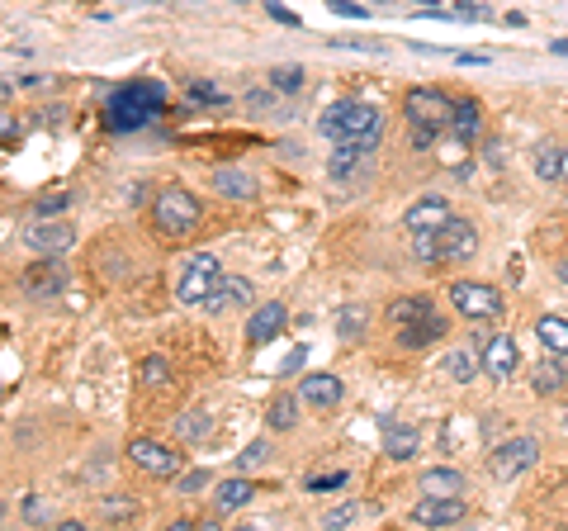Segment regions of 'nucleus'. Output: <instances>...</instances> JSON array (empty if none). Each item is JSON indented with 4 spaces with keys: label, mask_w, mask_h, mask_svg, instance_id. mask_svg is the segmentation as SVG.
<instances>
[{
    "label": "nucleus",
    "mask_w": 568,
    "mask_h": 531,
    "mask_svg": "<svg viewBox=\"0 0 568 531\" xmlns=\"http://www.w3.org/2000/svg\"><path fill=\"white\" fill-rule=\"evenodd\" d=\"M412 257L422 261V266H441V247H436V228H426V233H412Z\"/></svg>",
    "instance_id": "cd10ccee"
},
{
    "label": "nucleus",
    "mask_w": 568,
    "mask_h": 531,
    "mask_svg": "<svg viewBox=\"0 0 568 531\" xmlns=\"http://www.w3.org/2000/svg\"><path fill=\"white\" fill-rule=\"evenodd\" d=\"M479 124H483L479 100H460V105H455V114H450V133H455L460 143H474V133H479Z\"/></svg>",
    "instance_id": "b1692460"
},
{
    "label": "nucleus",
    "mask_w": 568,
    "mask_h": 531,
    "mask_svg": "<svg viewBox=\"0 0 568 531\" xmlns=\"http://www.w3.org/2000/svg\"><path fill=\"white\" fill-rule=\"evenodd\" d=\"M417 446H422V432H417L412 422L384 418V451H389V460H412Z\"/></svg>",
    "instance_id": "a211bd4d"
},
{
    "label": "nucleus",
    "mask_w": 568,
    "mask_h": 531,
    "mask_svg": "<svg viewBox=\"0 0 568 531\" xmlns=\"http://www.w3.org/2000/svg\"><path fill=\"white\" fill-rule=\"evenodd\" d=\"M190 95H195V100H223V95L213 91V86H190Z\"/></svg>",
    "instance_id": "c03bdc74"
},
{
    "label": "nucleus",
    "mask_w": 568,
    "mask_h": 531,
    "mask_svg": "<svg viewBox=\"0 0 568 531\" xmlns=\"http://www.w3.org/2000/svg\"><path fill=\"white\" fill-rule=\"evenodd\" d=\"M284 323H289V313H284V304H261V309L247 318V342L251 347H266L270 337H280Z\"/></svg>",
    "instance_id": "2eb2a0df"
},
{
    "label": "nucleus",
    "mask_w": 568,
    "mask_h": 531,
    "mask_svg": "<svg viewBox=\"0 0 568 531\" xmlns=\"http://www.w3.org/2000/svg\"><path fill=\"white\" fill-rule=\"evenodd\" d=\"M379 5H389V0H379Z\"/></svg>",
    "instance_id": "de8ad7c7"
},
{
    "label": "nucleus",
    "mask_w": 568,
    "mask_h": 531,
    "mask_svg": "<svg viewBox=\"0 0 568 531\" xmlns=\"http://www.w3.org/2000/svg\"><path fill=\"white\" fill-rule=\"evenodd\" d=\"M332 5V15H346V19H365V10L360 5H351V0H327Z\"/></svg>",
    "instance_id": "58836bf2"
},
{
    "label": "nucleus",
    "mask_w": 568,
    "mask_h": 531,
    "mask_svg": "<svg viewBox=\"0 0 568 531\" xmlns=\"http://www.w3.org/2000/svg\"><path fill=\"white\" fill-rule=\"evenodd\" d=\"M346 479H351L346 470H332V475H313L308 484H303V489H308V494H327V489H341Z\"/></svg>",
    "instance_id": "72a5a7b5"
},
{
    "label": "nucleus",
    "mask_w": 568,
    "mask_h": 531,
    "mask_svg": "<svg viewBox=\"0 0 568 531\" xmlns=\"http://www.w3.org/2000/svg\"><path fill=\"white\" fill-rule=\"evenodd\" d=\"M19 290L29 294V299H57V294L67 290V266L57 257L34 261V266L19 271Z\"/></svg>",
    "instance_id": "1a4fd4ad"
},
{
    "label": "nucleus",
    "mask_w": 568,
    "mask_h": 531,
    "mask_svg": "<svg viewBox=\"0 0 568 531\" xmlns=\"http://www.w3.org/2000/svg\"><path fill=\"white\" fill-rule=\"evenodd\" d=\"M389 323L398 328V342H403L408 351L431 347L436 337H445V318L436 313V304H431V299H422V294L393 299V304H389Z\"/></svg>",
    "instance_id": "f257e3e1"
},
{
    "label": "nucleus",
    "mask_w": 568,
    "mask_h": 531,
    "mask_svg": "<svg viewBox=\"0 0 568 531\" xmlns=\"http://www.w3.org/2000/svg\"><path fill=\"white\" fill-rule=\"evenodd\" d=\"M535 337H540V347L550 351V356H568V318L545 313V318L535 323Z\"/></svg>",
    "instance_id": "4be33fe9"
},
{
    "label": "nucleus",
    "mask_w": 568,
    "mask_h": 531,
    "mask_svg": "<svg viewBox=\"0 0 568 531\" xmlns=\"http://www.w3.org/2000/svg\"><path fill=\"white\" fill-rule=\"evenodd\" d=\"M251 494H256V484H251V479H223V484H218V508H223V513H232V508H247L251 503Z\"/></svg>",
    "instance_id": "a878e982"
},
{
    "label": "nucleus",
    "mask_w": 568,
    "mask_h": 531,
    "mask_svg": "<svg viewBox=\"0 0 568 531\" xmlns=\"http://www.w3.org/2000/svg\"><path fill=\"white\" fill-rule=\"evenodd\" d=\"M266 460H270V441H251L247 451L237 456V465H242V470H251V465H266Z\"/></svg>",
    "instance_id": "f704fd0d"
},
{
    "label": "nucleus",
    "mask_w": 568,
    "mask_h": 531,
    "mask_svg": "<svg viewBox=\"0 0 568 531\" xmlns=\"http://www.w3.org/2000/svg\"><path fill=\"white\" fill-rule=\"evenodd\" d=\"M535 176L545 185H564L568 181V143H540V152H535Z\"/></svg>",
    "instance_id": "6ab92c4d"
},
{
    "label": "nucleus",
    "mask_w": 568,
    "mask_h": 531,
    "mask_svg": "<svg viewBox=\"0 0 568 531\" xmlns=\"http://www.w3.org/2000/svg\"><path fill=\"white\" fill-rule=\"evenodd\" d=\"M318 133L327 138V143H355V138H379V133H384V119H379V110L360 105V100H337V105H327V110H322Z\"/></svg>",
    "instance_id": "f03ea898"
},
{
    "label": "nucleus",
    "mask_w": 568,
    "mask_h": 531,
    "mask_svg": "<svg viewBox=\"0 0 568 531\" xmlns=\"http://www.w3.org/2000/svg\"><path fill=\"white\" fill-rule=\"evenodd\" d=\"M71 223L62 219H48V214H38L29 228H24V247H34V252H43V257H57V252H67L71 247Z\"/></svg>",
    "instance_id": "f8f14e48"
},
{
    "label": "nucleus",
    "mask_w": 568,
    "mask_h": 531,
    "mask_svg": "<svg viewBox=\"0 0 568 531\" xmlns=\"http://www.w3.org/2000/svg\"><path fill=\"white\" fill-rule=\"evenodd\" d=\"M559 280H564V285H568V261H559Z\"/></svg>",
    "instance_id": "49530a36"
},
{
    "label": "nucleus",
    "mask_w": 568,
    "mask_h": 531,
    "mask_svg": "<svg viewBox=\"0 0 568 531\" xmlns=\"http://www.w3.org/2000/svg\"><path fill=\"white\" fill-rule=\"evenodd\" d=\"M360 503H341V508H332V513L322 517V527H346V522H360Z\"/></svg>",
    "instance_id": "473e14b6"
},
{
    "label": "nucleus",
    "mask_w": 568,
    "mask_h": 531,
    "mask_svg": "<svg viewBox=\"0 0 568 531\" xmlns=\"http://www.w3.org/2000/svg\"><path fill=\"white\" fill-rule=\"evenodd\" d=\"M67 209V195H43L38 200V214H62Z\"/></svg>",
    "instance_id": "ea45409f"
},
{
    "label": "nucleus",
    "mask_w": 568,
    "mask_h": 531,
    "mask_svg": "<svg viewBox=\"0 0 568 531\" xmlns=\"http://www.w3.org/2000/svg\"><path fill=\"white\" fill-rule=\"evenodd\" d=\"M450 219V204L441 195H422L417 204H408V214H403V228L408 233H426V228H441Z\"/></svg>",
    "instance_id": "f3484780"
},
{
    "label": "nucleus",
    "mask_w": 568,
    "mask_h": 531,
    "mask_svg": "<svg viewBox=\"0 0 568 531\" xmlns=\"http://www.w3.org/2000/svg\"><path fill=\"white\" fill-rule=\"evenodd\" d=\"M204 484H209V475H204V470H190V475H180V494H199Z\"/></svg>",
    "instance_id": "4c0bfd02"
},
{
    "label": "nucleus",
    "mask_w": 568,
    "mask_h": 531,
    "mask_svg": "<svg viewBox=\"0 0 568 531\" xmlns=\"http://www.w3.org/2000/svg\"><path fill=\"white\" fill-rule=\"evenodd\" d=\"M218 285H223L218 257L213 252H195V257H185V266L176 275V299L180 304H209L213 294H218Z\"/></svg>",
    "instance_id": "7ed1b4c3"
},
{
    "label": "nucleus",
    "mask_w": 568,
    "mask_h": 531,
    "mask_svg": "<svg viewBox=\"0 0 568 531\" xmlns=\"http://www.w3.org/2000/svg\"><path fill=\"white\" fill-rule=\"evenodd\" d=\"M374 147H379V138H355V143H337V152H332V162H327V171H332V181H351L355 166L370 157Z\"/></svg>",
    "instance_id": "dca6fc26"
},
{
    "label": "nucleus",
    "mask_w": 568,
    "mask_h": 531,
    "mask_svg": "<svg viewBox=\"0 0 568 531\" xmlns=\"http://www.w3.org/2000/svg\"><path fill=\"white\" fill-rule=\"evenodd\" d=\"M568 385V370L559 361H540L535 366V394H559Z\"/></svg>",
    "instance_id": "bb28decb"
},
{
    "label": "nucleus",
    "mask_w": 568,
    "mask_h": 531,
    "mask_svg": "<svg viewBox=\"0 0 568 531\" xmlns=\"http://www.w3.org/2000/svg\"><path fill=\"white\" fill-rule=\"evenodd\" d=\"M128 460H133L138 470H147V475H157V479L180 475V456L171 451V446L152 441V437H133V441H128Z\"/></svg>",
    "instance_id": "9d476101"
},
{
    "label": "nucleus",
    "mask_w": 568,
    "mask_h": 531,
    "mask_svg": "<svg viewBox=\"0 0 568 531\" xmlns=\"http://www.w3.org/2000/svg\"><path fill=\"white\" fill-rule=\"evenodd\" d=\"M464 498H436V494H426L417 508L408 513L412 527H455V522H464Z\"/></svg>",
    "instance_id": "ddd939ff"
},
{
    "label": "nucleus",
    "mask_w": 568,
    "mask_h": 531,
    "mask_svg": "<svg viewBox=\"0 0 568 531\" xmlns=\"http://www.w3.org/2000/svg\"><path fill=\"white\" fill-rule=\"evenodd\" d=\"M550 53H559V57H568V38H559V43H550Z\"/></svg>",
    "instance_id": "a18cd8bd"
},
{
    "label": "nucleus",
    "mask_w": 568,
    "mask_h": 531,
    "mask_svg": "<svg viewBox=\"0 0 568 531\" xmlns=\"http://www.w3.org/2000/svg\"><path fill=\"white\" fill-rule=\"evenodd\" d=\"M152 223H157L166 238H185V233H195L199 228V200L190 190H161L157 200H152Z\"/></svg>",
    "instance_id": "20e7f679"
},
{
    "label": "nucleus",
    "mask_w": 568,
    "mask_h": 531,
    "mask_svg": "<svg viewBox=\"0 0 568 531\" xmlns=\"http://www.w3.org/2000/svg\"><path fill=\"white\" fill-rule=\"evenodd\" d=\"M450 304L455 313H464L469 323H493L502 318V294L493 285H483V280H455L450 285Z\"/></svg>",
    "instance_id": "423d86ee"
},
{
    "label": "nucleus",
    "mask_w": 568,
    "mask_h": 531,
    "mask_svg": "<svg viewBox=\"0 0 568 531\" xmlns=\"http://www.w3.org/2000/svg\"><path fill=\"white\" fill-rule=\"evenodd\" d=\"M455 15H464V19H483V15H488V5H474V0H464Z\"/></svg>",
    "instance_id": "a19ab883"
},
{
    "label": "nucleus",
    "mask_w": 568,
    "mask_h": 531,
    "mask_svg": "<svg viewBox=\"0 0 568 531\" xmlns=\"http://www.w3.org/2000/svg\"><path fill=\"white\" fill-rule=\"evenodd\" d=\"M403 114L412 119V129H450V114H455V105L445 100L441 91H431V86H412L408 95H403Z\"/></svg>",
    "instance_id": "0eeeda50"
},
{
    "label": "nucleus",
    "mask_w": 568,
    "mask_h": 531,
    "mask_svg": "<svg viewBox=\"0 0 568 531\" xmlns=\"http://www.w3.org/2000/svg\"><path fill=\"white\" fill-rule=\"evenodd\" d=\"M337 332L346 337V342H355V337L365 332V309H360V304H346V309H341V318H337Z\"/></svg>",
    "instance_id": "c756f323"
},
{
    "label": "nucleus",
    "mask_w": 568,
    "mask_h": 531,
    "mask_svg": "<svg viewBox=\"0 0 568 531\" xmlns=\"http://www.w3.org/2000/svg\"><path fill=\"white\" fill-rule=\"evenodd\" d=\"M422 494H436V498H460V489H464V475L460 470H426L422 475V484H417Z\"/></svg>",
    "instance_id": "5701e85b"
},
{
    "label": "nucleus",
    "mask_w": 568,
    "mask_h": 531,
    "mask_svg": "<svg viewBox=\"0 0 568 531\" xmlns=\"http://www.w3.org/2000/svg\"><path fill=\"white\" fill-rule=\"evenodd\" d=\"M303 361H308V347H294V356H289V361H284V375H294V370H299Z\"/></svg>",
    "instance_id": "79ce46f5"
},
{
    "label": "nucleus",
    "mask_w": 568,
    "mask_h": 531,
    "mask_svg": "<svg viewBox=\"0 0 568 531\" xmlns=\"http://www.w3.org/2000/svg\"><path fill=\"white\" fill-rule=\"evenodd\" d=\"M535 460H540V446H535V437H512L502 441V446H493V456H488V470H493V479H516L526 475Z\"/></svg>",
    "instance_id": "6e6552de"
},
{
    "label": "nucleus",
    "mask_w": 568,
    "mask_h": 531,
    "mask_svg": "<svg viewBox=\"0 0 568 531\" xmlns=\"http://www.w3.org/2000/svg\"><path fill=\"white\" fill-rule=\"evenodd\" d=\"M142 380H147V385H166V380H171V361H166V356H147V361H142Z\"/></svg>",
    "instance_id": "2f4dec72"
},
{
    "label": "nucleus",
    "mask_w": 568,
    "mask_h": 531,
    "mask_svg": "<svg viewBox=\"0 0 568 531\" xmlns=\"http://www.w3.org/2000/svg\"><path fill=\"white\" fill-rule=\"evenodd\" d=\"M161 110V86H128L109 100V129H142Z\"/></svg>",
    "instance_id": "39448f33"
},
{
    "label": "nucleus",
    "mask_w": 568,
    "mask_h": 531,
    "mask_svg": "<svg viewBox=\"0 0 568 531\" xmlns=\"http://www.w3.org/2000/svg\"><path fill=\"white\" fill-rule=\"evenodd\" d=\"M266 10H270V15H275V19H284V24H294V29H299V15H289V10H284V5H275V0H270Z\"/></svg>",
    "instance_id": "37998d69"
},
{
    "label": "nucleus",
    "mask_w": 568,
    "mask_h": 531,
    "mask_svg": "<svg viewBox=\"0 0 568 531\" xmlns=\"http://www.w3.org/2000/svg\"><path fill=\"white\" fill-rule=\"evenodd\" d=\"M294 422H299V399H294V394H284V399L270 403V427H284V432H289Z\"/></svg>",
    "instance_id": "c85d7f7f"
},
{
    "label": "nucleus",
    "mask_w": 568,
    "mask_h": 531,
    "mask_svg": "<svg viewBox=\"0 0 568 531\" xmlns=\"http://www.w3.org/2000/svg\"><path fill=\"white\" fill-rule=\"evenodd\" d=\"M516 361H521V351H516L512 337H488V342H483V351H479L483 375H493V380H512Z\"/></svg>",
    "instance_id": "4468645a"
},
{
    "label": "nucleus",
    "mask_w": 568,
    "mask_h": 531,
    "mask_svg": "<svg viewBox=\"0 0 568 531\" xmlns=\"http://www.w3.org/2000/svg\"><path fill=\"white\" fill-rule=\"evenodd\" d=\"M445 375L469 385V380H474V356H469V351H450V356H445Z\"/></svg>",
    "instance_id": "7c9ffc66"
},
{
    "label": "nucleus",
    "mask_w": 568,
    "mask_h": 531,
    "mask_svg": "<svg viewBox=\"0 0 568 531\" xmlns=\"http://www.w3.org/2000/svg\"><path fill=\"white\" fill-rule=\"evenodd\" d=\"M341 394H346V389H341L337 375H303V389H299L303 403H313V408H337Z\"/></svg>",
    "instance_id": "412c9836"
},
{
    "label": "nucleus",
    "mask_w": 568,
    "mask_h": 531,
    "mask_svg": "<svg viewBox=\"0 0 568 531\" xmlns=\"http://www.w3.org/2000/svg\"><path fill=\"white\" fill-rule=\"evenodd\" d=\"M209 185L223 200H251V195H256V176H251V171H237V166H218L209 176Z\"/></svg>",
    "instance_id": "aec40b11"
},
{
    "label": "nucleus",
    "mask_w": 568,
    "mask_h": 531,
    "mask_svg": "<svg viewBox=\"0 0 568 531\" xmlns=\"http://www.w3.org/2000/svg\"><path fill=\"white\" fill-rule=\"evenodd\" d=\"M270 81H275L280 91H289V95H294V91H299V86H303V72H299V67H280V72L270 76Z\"/></svg>",
    "instance_id": "c9c22d12"
},
{
    "label": "nucleus",
    "mask_w": 568,
    "mask_h": 531,
    "mask_svg": "<svg viewBox=\"0 0 568 531\" xmlns=\"http://www.w3.org/2000/svg\"><path fill=\"white\" fill-rule=\"evenodd\" d=\"M247 299H251V280L223 275V285H218V294L209 299V309H232V304H247Z\"/></svg>",
    "instance_id": "393cba45"
},
{
    "label": "nucleus",
    "mask_w": 568,
    "mask_h": 531,
    "mask_svg": "<svg viewBox=\"0 0 568 531\" xmlns=\"http://www.w3.org/2000/svg\"><path fill=\"white\" fill-rule=\"evenodd\" d=\"M436 247H441V261H469L479 252V233H474V223L469 219H450L436 228Z\"/></svg>",
    "instance_id": "9b49d317"
},
{
    "label": "nucleus",
    "mask_w": 568,
    "mask_h": 531,
    "mask_svg": "<svg viewBox=\"0 0 568 531\" xmlns=\"http://www.w3.org/2000/svg\"><path fill=\"white\" fill-rule=\"evenodd\" d=\"M180 432H185V437H204V432H209V413H199L195 408V418L180 422Z\"/></svg>",
    "instance_id": "e433bc0d"
}]
</instances>
